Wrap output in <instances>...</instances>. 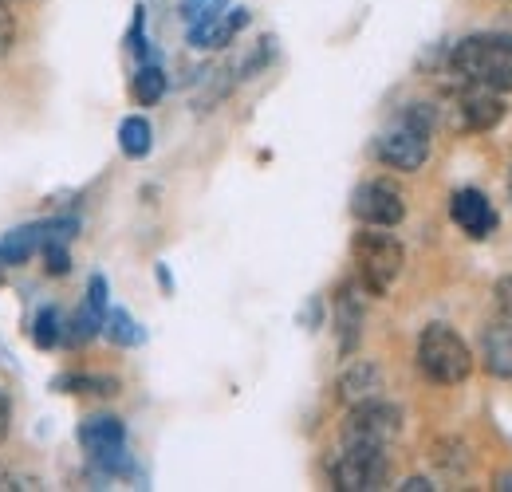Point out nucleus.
<instances>
[{
	"label": "nucleus",
	"mask_w": 512,
	"mask_h": 492,
	"mask_svg": "<svg viewBox=\"0 0 512 492\" xmlns=\"http://www.w3.org/2000/svg\"><path fill=\"white\" fill-rule=\"evenodd\" d=\"M438 126V111L430 103H410L402 107V115L386 126L383 134L371 142L375 158L390 166V170H402V174H414L426 166L430 158V134Z\"/></svg>",
	"instance_id": "1"
},
{
	"label": "nucleus",
	"mask_w": 512,
	"mask_h": 492,
	"mask_svg": "<svg viewBox=\"0 0 512 492\" xmlns=\"http://www.w3.org/2000/svg\"><path fill=\"white\" fill-rule=\"evenodd\" d=\"M449 71L465 83L493 87V91H512V36L501 32H477L453 44L449 52Z\"/></svg>",
	"instance_id": "2"
},
{
	"label": "nucleus",
	"mask_w": 512,
	"mask_h": 492,
	"mask_svg": "<svg viewBox=\"0 0 512 492\" xmlns=\"http://www.w3.org/2000/svg\"><path fill=\"white\" fill-rule=\"evenodd\" d=\"M79 449L87 453V465L99 481H123L134 477V457L127 449V426L115 414H95L79 422Z\"/></svg>",
	"instance_id": "3"
},
{
	"label": "nucleus",
	"mask_w": 512,
	"mask_h": 492,
	"mask_svg": "<svg viewBox=\"0 0 512 492\" xmlns=\"http://www.w3.org/2000/svg\"><path fill=\"white\" fill-rule=\"evenodd\" d=\"M351 256H355V280L367 288V296H386L390 284L398 280L402 264H406V248L398 245L390 233L363 225L351 241Z\"/></svg>",
	"instance_id": "4"
},
{
	"label": "nucleus",
	"mask_w": 512,
	"mask_h": 492,
	"mask_svg": "<svg viewBox=\"0 0 512 492\" xmlns=\"http://www.w3.org/2000/svg\"><path fill=\"white\" fill-rule=\"evenodd\" d=\"M418 370L434 386H457V382H465L473 374L469 343L449 323H430L418 335Z\"/></svg>",
	"instance_id": "5"
},
{
	"label": "nucleus",
	"mask_w": 512,
	"mask_h": 492,
	"mask_svg": "<svg viewBox=\"0 0 512 492\" xmlns=\"http://www.w3.org/2000/svg\"><path fill=\"white\" fill-rule=\"evenodd\" d=\"M327 473H331V489L375 492L386 489L390 481V457L386 449H371V445H343L327 465Z\"/></svg>",
	"instance_id": "6"
},
{
	"label": "nucleus",
	"mask_w": 512,
	"mask_h": 492,
	"mask_svg": "<svg viewBox=\"0 0 512 492\" xmlns=\"http://www.w3.org/2000/svg\"><path fill=\"white\" fill-rule=\"evenodd\" d=\"M398 433H402V410L383 402V398H367V402H359V406H347L343 445L390 449Z\"/></svg>",
	"instance_id": "7"
},
{
	"label": "nucleus",
	"mask_w": 512,
	"mask_h": 492,
	"mask_svg": "<svg viewBox=\"0 0 512 492\" xmlns=\"http://www.w3.org/2000/svg\"><path fill=\"white\" fill-rule=\"evenodd\" d=\"M351 217L371 229H394L406 217V197L390 182H363L351 193Z\"/></svg>",
	"instance_id": "8"
},
{
	"label": "nucleus",
	"mask_w": 512,
	"mask_h": 492,
	"mask_svg": "<svg viewBox=\"0 0 512 492\" xmlns=\"http://www.w3.org/2000/svg\"><path fill=\"white\" fill-rule=\"evenodd\" d=\"M367 288L359 280L339 284L335 292V331H339V355H355L363 343V323H367Z\"/></svg>",
	"instance_id": "9"
},
{
	"label": "nucleus",
	"mask_w": 512,
	"mask_h": 492,
	"mask_svg": "<svg viewBox=\"0 0 512 492\" xmlns=\"http://www.w3.org/2000/svg\"><path fill=\"white\" fill-rule=\"evenodd\" d=\"M449 217L469 241H485L497 229V209L481 189H457L449 197Z\"/></svg>",
	"instance_id": "10"
},
{
	"label": "nucleus",
	"mask_w": 512,
	"mask_h": 492,
	"mask_svg": "<svg viewBox=\"0 0 512 492\" xmlns=\"http://www.w3.org/2000/svg\"><path fill=\"white\" fill-rule=\"evenodd\" d=\"M457 111H461V126L473 130V134L493 130V126L509 115L501 91H493V87H477V83H465V91H461V99H457Z\"/></svg>",
	"instance_id": "11"
},
{
	"label": "nucleus",
	"mask_w": 512,
	"mask_h": 492,
	"mask_svg": "<svg viewBox=\"0 0 512 492\" xmlns=\"http://www.w3.org/2000/svg\"><path fill=\"white\" fill-rule=\"evenodd\" d=\"M481 355H485V370L493 378L512 382V315L497 311V319H489V327L481 335Z\"/></svg>",
	"instance_id": "12"
},
{
	"label": "nucleus",
	"mask_w": 512,
	"mask_h": 492,
	"mask_svg": "<svg viewBox=\"0 0 512 492\" xmlns=\"http://www.w3.org/2000/svg\"><path fill=\"white\" fill-rule=\"evenodd\" d=\"M245 24H249V8H225V12L213 16L209 24L186 28V36H190V44L197 52H217V48H229Z\"/></svg>",
	"instance_id": "13"
},
{
	"label": "nucleus",
	"mask_w": 512,
	"mask_h": 492,
	"mask_svg": "<svg viewBox=\"0 0 512 492\" xmlns=\"http://www.w3.org/2000/svg\"><path fill=\"white\" fill-rule=\"evenodd\" d=\"M335 394H339L343 406H359V402H367V398H379V394H383V367L371 363V359L351 363V367L339 374Z\"/></svg>",
	"instance_id": "14"
},
{
	"label": "nucleus",
	"mask_w": 512,
	"mask_h": 492,
	"mask_svg": "<svg viewBox=\"0 0 512 492\" xmlns=\"http://www.w3.org/2000/svg\"><path fill=\"white\" fill-rule=\"evenodd\" d=\"M130 95H134L138 107H154V103L166 95V71H162V63L158 60L138 63V71H134V79H130Z\"/></svg>",
	"instance_id": "15"
},
{
	"label": "nucleus",
	"mask_w": 512,
	"mask_h": 492,
	"mask_svg": "<svg viewBox=\"0 0 512 492\" xmlns=\"http://www.w3.org/2000/svg\"><path fill=\"white\" fill-rule=\"evenodd\" d=\"M64 327L67 319L60 315V308L56 304H44V308L32 315V343H36V351H56L64 343Z\"/></svg>",
	"instance_id": "16"
},
{
	"label": "nucleus",
	"mask_w": 512,
	"mask_h": 492,
	"mask_svg": "<svg viewBox=\"0 0 512 492\" xmlns=\"http://www.w3.org/2000/svg\"><path fill=\"white\" fill-rule=\"evenodd\" d=\"M119 150L127 154L130 162H142L154 150V130L142 115H130V119L119 123Z\"/></svg>",
	"instance_id": "17"
},
{
	"label": "nucleus",
	"mask_w": 512,
	"mask_h": 492,
	"mask_svg": "<svg viewBox=\"0 0 512 492\" xmlns=\"http://www.w3.org/2000/svg\"><path fill=\"white\" fill-rule=\"evenodd\" d=\"M103 335H107L115 347H138V343H146V331L134 323V315H130L127 308H107Z\"/></svg>",
	"instance_id": "18"
},
{
	"label": "nucleus",
	"mask_w": 512,
	"mask_h": 492,
	"mask_svg": "<svg viewBox=\"0 0 512 492\" xmlns=\"http://www.w3.org/2000/svg\"><path fill=\"white\" fill-rule=\"evenodd\" d=\"M60 394H119V378H111V374H60L56 382H52Z\"/></svg>",
	"instance_id": "19"
},
{
	"label": "nucleus",
	"mask_w": 512,
	"mask_h": 492,
	"mask_svg": "<svg viewBox=\"0 0 512 492\" xmlns=\"http://www.w3.org/2000/svg\"><path fill=\"white\" fill-rule=\"evenodd\" d=\"M67 245H71V241H56V237H52V241H44L40 252H36V256L44 260V272H48V276H56V280L71 272V248Z\"/></svg>",
	"instance_id": "20"
},
{
	"label": "nucleus",
	"mask_w": 512,
	"mask_h": 492,
	"mask_svg": "<svg viewBox=\"0 0 512 492\" xmlns=\"http://www.w3.org/2000/svg\"><path fill=\"white\" fill-rule=\"evenodd\" d=\"M229 8V0H182V20L186 28H197V24H209L213 16H221Z\"/></svg>",
	"instance_id": "21"
},
{
	"label": "nucleus",
	"mask_w": 512,
	"mask_h": 492,
	"mask_svg": "<svg viewBox=\"0 0 512 492\" xmlns=\"http://www.w3.org/2000/svg\"><path fill=\"white\" fill-rule=\"evenodd\" d=\"M127 48L138 56V63L154 60L150 40H146V4H138V8H134V24H130V32H127Z\"/></svg>",
	"instance_id": "22"
},
{
	"label": "nucleus",
	"mask_w": 512,
	"mask_h": 492,
	"mask_svg": "<svg viewBox=\"0 0 512 492\" xmlns=\"http://www.w3.org/2000/svg\"><path fill=\"white\" fill-rule=\"evenodd\" d=\"M87 308L95 311L99 319H107V308H111V292H107V276H91V280H87Z\"/></svg>",
	"instance_id": "23"
},
{
	"label": "nucleus",
	"mask_w": 512,
	"mask_h": 492,
	"mask_svg": "<svg viewBox=\"0 0 512 492\" xmlns=\"http://www.w3.org/2000/svg\"><path fill=\"white\" fill-rule=\"evenodd\" d=\"M12 40H16V24H12V12H8L4 0H0V60L12 52Z\"/></svg>",
	"instance_id": "24"
},
{
	"label": "nucleus",
	"mask_w": 512,
	"mask_h": 492,
	"mask_svg": "<svg viewBox=\"0 0 512 492\" xmlns=\"http://www.w3.org/2000/svg\"><path fill=\"white\" fill-rule=\"evenodd\" d=\"M493 296H497V311H505V315H512V276H505V280H497Z\"/></svg>",
	"instance_id": "25"
},
{
	"label": "nucleus",
	"mask_w": 512,
	"mask_h": 492,
	"mask_svg": "<svg viewBox=\"0 0 512 492\" xmlns=\"http://www.w3.org/2000/svg\"><path fill=\"white\" fill-rule=\"evenodd\" d=\"M8 430H12V398H8V390L0 386V441L8 437Z\"/></svg>",
	"instance_id": "26"
},
{
	"label": "nucleus",
	"mask_w": 512,
	"mask_h": 492,
	"mask_svg": "<svg viewBox=\"0 0 512 492\" xmlns=\"http://www.w3.org/2000/svg\"><path fill=\"white\" fill-rule=\"evenodd\" d=\"M398 489L402 492H434L438 485H434V481H426V477H410V481H402Z\"/></svg>",
	"instance_id": "27"
},
{
	"label": "nucleus",
	"mask_w": 512,
	"mask_h": 492,
	"mask_svg": "<svg viewBox=\"0 0 512 492\" xmlns=\"http://www.w3.org/2000/svg\"><path fill=\"white\" fill-rule=\"evenodd\" d=\"M497 489H501V492H512V473H501V477H497Z\"/></svg>",
	"instance_id": "28"
},
{
	"label": "nucleus",
	"mask_w": 512,
	"mask_h": 492,
	"mask_svg": "<svg viewBox=\"0 0 512 492\" xmlns=\"http://www.w3.org/2000/svg\"><path fill=\"white\" fill-rule=\"evenodd\" d=\"M4 268H8V264H4V256H0V280H4Z\"/></svg>",
	"instance_id": "29"
},
{
	"label": "nucleus",
	"mask_w": 512,
	"mask_h": 492,
	"mask_svg": "<svg viewBox=\"0 0 512 492\" xmlns=\"http://www.w3.org/2000/svg\"><path fill=\"white\" fill-rule=\"evenodd\" d=\"M509 205H512V170H509Z\"/></svg>",
	"instance_id": "30"
}]
</instances>
